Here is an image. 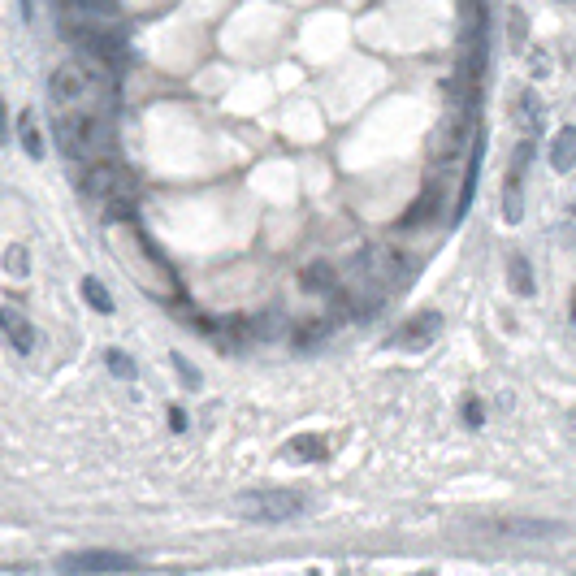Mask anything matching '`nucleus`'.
<instances>
[{"label": "nucleus", "instance_id": "nucleus-21", "mask_svg": "<svg viewBox=\"0 0 576 576\" xmlns=\"http://www.w3.org/2000/svg\"><path fill=\"white\" fill-rule=\"evenodd\" d=\"M512 273V291H520V295H533V273H529V260H520V256H512V265H507Z\"/></svg>", "mask_w": 576, "mask_h": 576}, {"label": "nucleus", "instance_id": "nucleus-17", "mask_svg": "<svg viewBox=\"0 0 576 576\" xmlns=\"http://www.w3.org/2000/svg\"><path fill=\"white\" fill-rule=\"evenodd\" d=\"M18 139H22V148L31 156H44V139H39V130H35V113L31 109L18 117Z\"/></svg>", "mask_w": 576, "mask_h": 576}, {"label": "nucleus", "instance_id": "nucleus-27", "mask_svg": "<svg viewBox=\"0 0 576 576\" xmlns=\"http://www.w3.org/2000/svg\"><path fill=\"white\" fill-rule=\"evenodd\" d=\"M9 139V109H5V96H0V143Z\"/></svg>", "mask_w": 576, "mask_h": 576}, {"label": "nucleus", "instance_id": "nucleus-16", "mask_svg": "<svg viewBox=\"0 0 576 576\" xmlns=\"http://www.w3.org/2000/svg\"><path fill=\"white\" fill-rule=\"evenodd\" d=\"M551 165L559 169V174H568V169L576 165V126H564L551 143Z\"/></svg>", "mask_w": 576, "mask_h": 576}, {"label": "nucleus", "instance_id": "nucleus-10", "mask_svg": "<svg viewBox=\"0 0 576 576\" xmlns=\"http://www.w3.org/2000/svg\"><path fill=\"white\" fill-rule=\"evenodd\" d=\"M438 330H442L438 312H421V317H412L395 338H399V347H425V343H434V338H438Z\"/></svg>", "mask_w": 576, "mask_h": 576}, {"label": "nucleus", "instance_id": "nucleus-28", "mask_svg": "<svg viewBox=\"0 0 576 576\" xmlns=\"http://www.w3.org/2000/svg\"><path fill=\"white\" fill-rule=\"evenodd\" d=\"M18 5H22V18L31 22V18H35V0H18Z\"/></svg>", "mask_w": 576, "mask_h": 576}, {"label": "nucleus", "instance_id": "nucleus-25", "mask_svg": "<svg viewBox=\"0 0 576 576\" xmlns=\"http://www.w3.org/2000/svg\"><path fill=\"white\" fill-rule=\"evenodd\" d=\"M512 44L516 48L525 44V13H520V9H512Z\"/></svg>", "mask_w": 576, "mask_h": 576}, {"label": "nucleus", "instance_id": "nucleus-7", "mask_svg": "<svg viewBox=\"0 0 576 576\" xmlns=\"http://www.w3.org/2000/svg\"><path fill=\"white\" fill-rule=\"evenodd\" d=\"M91 91V74L78 61H61L57 70L48 74V96L57 104H78Z\"/></svg>", "mask_w": 576, "mask_h": 576}, {"label": "nucleus", "instance_id": "nucleus-4", "mask_svg": "<svg viewBox=\"0 0 576 576\" xmlns=\"http://www.w3.org/2000/svg\"><path fill=\"white\" fill-rule=\"evenodd\" d=\"M57 143L70 161H91L104 143V122L96 113H70L57 122Z\"/></svg>", "mask_w": 576, "mask_h": 576}, {"label": "nucleus", "instance_id": "nucleus-1", "mask_svg": "<svg viewBox=\"0 0 576 576\" xmlns=\"http://www.w3.org/2000/svg\"><path fill=\"white\" fill-rule=\"evenodd\" d=\"M455 529L477 533V538H499V542H551L568 533L559 520H542V516H473V520H460Z\"/></svg>", "mask_w": 576, "mask_h": 576}, {"label": "nucleus", "instance_id": "nucleus-22", "mask_svg": "<svg viewBox=\"0 0 576 576\" xmlns=\"http://www.w3.org/2000/svg\"><path fill=\"white\" fill-rule=\"evenodd\" d=\"M74 9H83L87 18H113L117 9H122V0H70Z\"/></svg>", "mask_w": 576, "mask_h": 576}, {"label": "nucleus", "instance_id": "nucleus-18", "mask_svg": "<svg viewBox=\"0 0 576 576\" xmlns=\"http://www.w3.org/2000/svg\"><path fill=\"white\" fill-rule=\"evenodd\" d=\"M291 455H295V460H325V455H330V447H325V438L304 434V438H295Z\"/></svg>", "mask_w": 576, "mask_h": 576}, {"label": "nucleus", "instance_id": "nucleus-13", "mask_svg": "<svg viewBox=\"0 0 576 576\" xmlns=\"http://www.w3.org/2000/svg\"><path fill=\"white\" fill-rule=\"evenodd\" d=\"M438 204H442V191H438V182H429V187L421 191V200H416V204L408 208V213L399 217V226H403V230H412V226H425V221L438 213Z\"/></svg>", "mask_w": 576, "mask_h": 576}, {"label": "nucleus", "instance_id": "nucleus-2", "mask_svg": "<svg viewBox=\"0 0 576 576\" xmlns=\"http://www.w3.org/2000/svg\"><path fill=\"white\" fill-rule=\"evenodd\" d=\"M61 35H70L91 61L104 65V70H122V65H126V39L117 35V31H109V26H96V22H61Z\"/></svg>", "mask_w": 576, "mask_h": 576}, {"label": "nucleus", "instance_id": "nucleus-8", "mask_svg": "<svg viewBox=\"0 0 576 576\" xmlns=\"http://www.w3.org/2000/svg\"><path fill=\"white\" fill-rule=\"evenodd\" d=\"M369 273L382 286H395V282H403L412 273V260L395 243H377V247H369Z\"/></svg>", "mask_w": 576, "mask_h": 576}, {"label": "nucleus", "instance_id": "nucleus-9", "mask_svg": "<svg viewBox=\"0 0 576 576\" xmlns=\"http://www.w3.org/2000/svg\"><path fill=\"white\" fill-rule=\"evenodd\" d=\"M533 156V139H525L512 156V174H507V187H503V217L507 221H520V213H525V204H520V178H525V165Z\"/></svg>", "mask_w": 576, "mask_h": 576}, {"label": "nucleus", "instance_id": "nucleus-30", "mask_svg": "<svg viewBox=\"0 0 576 576\" xmlns=\"http://www.w3.org/2000/svg\"><path fill=\"white\" fill-rule=\"evenodd\" d=\"M572 213H576V204H572Z\"/></svg>", "mask_w": 576, "mask_h": 576}, {"label": "nucleus", "instance_id": "nucleus-15", "mask_svg": "<svg viewBox=\"0 0 576 576\" xmlns=\"http://www.w3.org/2000/svg\"><path fill=\"white\" fill-rule=\"evenodd\" d=\"M481 152H486V139L473 143V161L464 169V187H460V200H455V221L468 213V204H473V191H477V169H481Z\"/></svg>", "mask_w": 576, "mask_h": 576}, {"label": "nucleus", "instance_id": "nucleus-12", "mask_svg": "<svg viewBox=\"0 0 576 576\" xmlns=\"http://www.w3.org/2000/svg\"><path fill=\"white\" fill-rule=\"evenodd\" d=\"M299 286H304L308 295H325V291H334V286H338V269L325 265V260H312V265L299 269Z\"/></svg>", "mask_w": 576, "mask_h": 576}, {"label": "nucleus", "instance_id": "nucleus-23", "mask_svg": "<svg viewBox=\"0 0 576 576\" xmlns=\"http://www.w3.org/2000/svg\"><path fill=\"white\" fill-rule=\"evenodd\" d=\"M109 369H113L117 377H126V382H130V377H135V360L122 356V351H109Z\"/></svg>", "mask_w": 576, "mask_h": 576}, {"label": "nucleus", "instance_id": "nucleus-26", "mask_svg": "<svg viewBox=\"0 0 576 576\" xmlns=\"http://www.w3.org/2000/svg\"><path fill=\"white\" fill-rule=\"evenodd\" d=\"M321 334H325V321H312V325H304V330H299V343H317Z\"/></svg>", "mask_w": 576, "mask_h": 576}, {"label": "nucleus", "instance_id": "nucleus-11", "mask_svg": "<svg viewBox=\"0 0 576 576\" xmlns=\"http://www.w3.org/2000/svg\"><path fill=\"white\" fill-rule=\"evenodd\" d=\"M0 334L13 343V351H31L35 347V330H31V321H26L18 308H0Z\"/></svg>", "mask_w": 576, "mask_h": 576}, {"label": "nucleus", "instance_id": "nucleus-6", "mask_svg": "<svg viewBox=\"0 0 576 576\" xmlns=\"http://www.w3.org/2000/svg\"><path fill=\"white\" fill-rule=\"evenodd\" d=\"M87 191L96 195V204H113V200H135V182H130V174L122 165L113 161H100L91 165L87 174Z\"/></svg>", "mask_w": 576, "mask_h": 576}, {"label": "nucleus", "instance_id": "nucleus-19", "mask_svg": "<svg viewBox=\"0 0 576 576\" xmlns=\"http://www.w3.org/2000/svg\"><path fill=\"white\" fill-rule=\"evenodd\" d=\"M83 295H87V304L96 312H113V295H109V286H104L100 278H83Z\"/></svg>", "mask_w": 576, "mask_h": 576}, {"label": "nucleus", "instance_id": "nucleus-3", "mask_svg": "<svg viewBox=\"0 0 576 576\" xmlns=\"http://www.w3.org/2000/svg\"><path fill=\"white\" fill-rule=\"evenodd\" d=\"M234 507L247 520H295L308 512V499L299 490H243Z\"/></svg>", "mask_w": 576, "mask_h": 576}, {"label": "nucleus", "instance_id": "nucleus-20", "mask_svg": "<svg viewBox=\"0 0 576 576\" xmlns=\"http://www.w3.org/2000/svg\"><path fill=\"white\" fill-rule=\"evenodd\" d=\"M5 273L9 278H26V273H31V252H26L22 243H13L5 252Z\"/></svg>", "mask_w": 576, "mask_h": 576}, {"label": "nucleus", "instance_id": "nucleus-5", "mask_svg": "<svg viewBox=\"0 0 576 576\" xmlns=\"http://www.w3.org/2000/svg\"><path fill=\"white\" fill-rule=\"evenodd\" d=\"M57 568L70 576H109V572H130L135 559L122 551H74V555H61Z\"/></svg>", "mask_w": 576, "mask_h": 576}, {"label": "nucleus", "instance_id": "nucleus-14", "mask_svg": "<svg viewBox=\"0 0 576 576\" xmlns=\"http://www.w3.org/2000/svg\"><path fill=\"white\" fill-rule=\"evenodd\" d=\"M512 117L520 122V130H525L529 139L538 135V126H542V104H538V96H533V91H520L516 104H512Z\"/></svg>", "mask_w": 576, "mask_h": 576}, {"label": "nucleus", "instance_id": "nucleus-24", "mask_svg": "<svg viewBox=\"0 0 576 576\" xmlns=\"http://www.w3.org/2000/svg\"><path fill=\"white\" fill-rule=\"evenodd\" d=\"M464 421H468V425H481V421H486V408H481L477 399H468V403H464Z\"/></svg>", "mask_w": 576, "mask_h": 576}, {"label": "nucleus", "instance_id": "nucleus-29", "mask_svg": "<svg viewBox=\"0 0 576 576\" xmlns=\"http://www.w3.org/2000/svg\"><path fill=\"white\" fill-rule=\"evenodd\" d=\"M572 321H576V299H572Z\"/></svg>", "mask_w": 576, "mask_h": 576}]
</instances>
